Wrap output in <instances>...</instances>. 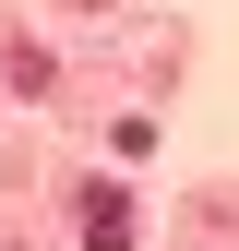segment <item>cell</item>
<instances>
[{
  "mask_svg": "<svg viewBox=\"0 0 239 251\" xmlns=\"http://www.w3.org/2000/svg\"><path fill=\"white\" fill-rule=\"evenodd\" d=\"M0 84H12V96H36V108L60 96V72H48V48H36V36H12V48H0Z\"/></svg>",
  "mask_w": 239,
  "mask_h": 251,
  "instance_id": "obj_2",
  "label": "cell"
},
{
  "mask_svg": "<svg viewBox=\"0 0 239 251\" xmlns=\"http://www.w3.org/2000/svg\"><path fill=\"white\" fill-rule=\"evenodd\" d=\"M72 12H120V0H72Z\"/></svg>",
  "mask_w": 239,
  "mask_h": 251,
  "instance_id": "obj_3",
  "label": "cell"
},
{
  "mask_svg": "<svg viewBox=\"0 0 239 251\" xmlns=\"http://www.w3.org/2000/svg\"><path fill=\"white\" fill-rule=\"evenodd\" d=\"M72 215H84V251H132L143 239V192H120V179H84Z\"/></svg>",
  "mask_w": 239,
  "mask_h": 251,
  "instance_id": "obj_1",
  "label": "cell"
}]
</instances>
